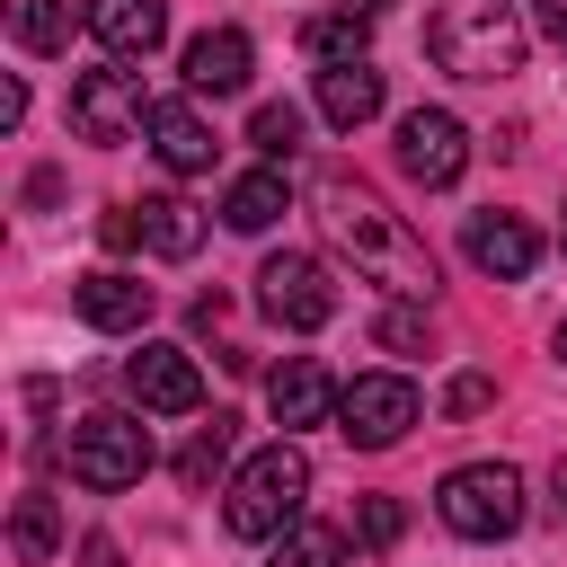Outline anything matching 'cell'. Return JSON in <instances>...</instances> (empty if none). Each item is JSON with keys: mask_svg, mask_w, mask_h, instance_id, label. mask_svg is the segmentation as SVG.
<instances>
[{"mask_svg": "<svg viewBox=\"0 0 567 567\" xmlns=\"http://www.w3.org/2000/svg\"><path fill=\"white\" fill-rule=\"evenodd\" d=\"M71 301H80V319H89L97 337H133V328L151 319V284H142V275H124V266L80 275V284H71Z\"/></svg>", "mask_w": 567, "mask_h": 567, "instance_id": "obj_12", "label": "cell"}, {"mask_svg": "<svg viewBox=\"0 0 567 567\" xmlns=\"http://www.w3.org/2000/svg\"><path fill=\"white\" fill-rule=\"evenodd\" d=\"M487 399H496V390H487V372H461V381L443 390V408H452V416H478Z\"/></svg>", "mask_w": 567, "mask_h": 567, "instance_id": "obj_28", "label": "cell"}, {"mask_svg": "<svg viewBox=\"0 0 567 567\" xmlns=\"http://www.w3.org/2000/svg\"><path fill=\"white\" fill-rule=\"evenodd\" d=\"M549 514H558V523H567V461H558V470H549Z\"/></svg>", "mask_w": 567, "mask_h": 567, "instance_id": "obj_31", "label": "cell"}, {"mask_svg": "<svg viewBox=\"0 0 567 567\" xmlns=\"http://www.w3.org/2000/svg\"><path fill=\"white\" fill-rule=\"evenodd\" d=\"M416 416H425V399H416L408 372H354V381L337 390V434H346L354 452H390Z\"/></svg>", "mask_w": 567, "mask_h": 567, "instance_id": "obj_6", "label": "cell"}, {"mask_svg": "<svg viewBox=\"0 0 567 567\" xmlns=\"http://www.w3.org/2000/svg\"><path fill=\"white\" fill-rule=\"evenodd\" d=\"M221 470H230V416H213V425H204V434H195V443L177 452V478H186L195 496H204V487H213Z\"/></svg>", "mask_w": 567, "mask_h": 567, "instance_id": "obj_24", "label": "cell"}, {"mask_svg": "<svg viewBox=\"0 0 567 567\" xmlns=\"http://www.w3.org/2000/svg\"><path fill=\"white\" fill-rule=\"evenodd\" d=\"M549 346H558V363H567V319H558V337H549Z\"/></svg>", "mask_w": 567, "mask_h": 567, "instance_id": "obj_32", "label": "cell"}, {"mask_svg": "<svg viewBox=\"0 0 567 567\" xmlns=\"http://www.w3.org/2000/svg\"><path fill=\"white\" fill-rule=\"evenodd\" d=\"M257 310H266L275 328L310 337V328H328V319H337V284H328V266H319V257L284 248V257H266V266H257Z\"/></svg>", "mask_w": 567, "mask_h": 567, "instance_id": "obj_7", "label": "cell"}, {"mask_svg": "<svg viewBox=\"0 0 567 567\" xmlns=\"http://www.w3.org/2000/svg\"><path fill=\"white\" fill-rule=\"evenodd\" d=\"M372 337H381L390 354H416V346H425V301H399V310H381V319H372Z\"/></svg>", "mask_w": 567, "mask_h": 567, "instance_id": "obj_26", "label": "cell"}, {"mask_svg": "<svg viewBox=\"0 0 567 567\" xmlns=\"http://www.w3.org/2000/svg\"><path fill=\"white\" fill-rule=\"evenodd\" d=\"M523 44H532V27L505 0H443L425 18V53L452 80H505V71H523Z\"/></svg>", "mask_w": 567, "mask_h": 567, "instance_id": "obj_3", "label": "cell"}, {"mask_svg": "<svg viewBox=\"0 0 567 567\" xmlns=\"http://www.w3.org/2000/svg\"><path fill=\"white\" fill-rule=\"evenodd\" d=\"M80 18H89V35H97L115 62H142V53L168 44V0H89Z\"/></svg>", "mask_w": 567, "mask_h": 567, "instance_id": "obj_13", "label": "cell"}, {"mask_svg": "<svg viewBox=\"0 0 567 567\" xmlns=\"http://www.w3.org/2000/svg\"><path fill=\"white\" fill-rule=\"evenodd\" d=\"M354 9H381V0H354Z\"/></svg>", "mask_w": 567, "mask_h": 567, "instance_id": "obj_33", "label": "cell"}, {"mask_svg": "<svg viewBox=\"0 0 567 567\" xmlns=\"http://www.w3.org/2000/svg\"><path fill=\"white\" fill-rule=\"evenodd\" d=\"M248 142H257L266 159H292V151H301V106H284V97H266V106L248 115Z\"/></svg>", "mask_w": 567, "mask_h": 567, "instance_id": "obj_25", "label": "cell"}, {"mask_svg": "<svg viewBox=\"0 0 567 567\" xmlns=\"http://www.w3.org/2000/svg\"><path fill=\"white\" fill-rule=\"evenodd\" d=\"M266 567H346V532L337 523H292Z\"/></svg>", "mask_w": 567, "mask_h": 567, "instance_id": "obj_23", "label": "cell"}, {"mask_svg": "<svg viewBox=\"0 0 567 567\" xmlns=\"http://www.w3.org/2000/svg\"><path fill=\"white\" fill-rule=\"evenodd\" d=\"M434 514L461 540H505V532H523V470L514 461H461V470H443Z\"/></svg>", "mask_w": 567, "mask_h": 567, "instance_id": "obj_4", "label": "cell"}, {"mask_svg": "<svg viewBox=\"0 0 567 567\" xmlns=\"http://www.w3.org/2000/svg\"><path fill=\"white\" fill-rule=\"evenodd\" d=\"M151 151H159V168H168V177H204L221 142H213V124H204L186 97H168V106H151Z\"/></svg>", "mask_w": 567, "mask_h": 567, "instance_id": "obj_15", "label": "cell"}, {"mask_svg": "<svg viewBox=\"0 0 567 567\" xmlns=\"http://www.w3.org/2000/svg\"><path fill=\"white\" fill-rule=\"evenodd\" d=\"M310 213H319L328 248H337L363 284H381L390 301H434V257H425V239H416L354 168H319V177H310Z\"/></svg>", "mask_w": 567, "mask_h": 567, "instance_id": "obj_1", "label": "cell"}, {"mask_svg": "<svg viewBox=\"0 0 567 567\" xmlns=\"http://www.w3.org/2000/svg\"><path fill=\"white\" fill-rule=\"evenodd\" d=\"M9 549H18V567H44V558L62 549V514H53V496H18V514H9Z\"/></svg>", "mask_w": 567, "mask_h": 567, "instance_id": "obj_21", "label": "cell"}, {"mask_svg": "<svg viewBox=\"0 0 567 567\" xmlns=\"http://www.w3.org/2000/svg\"><path fill=\"white\" fill-rule=\"evenodd\" d=\"M275 213H284V168L230 177V195H221V221H230V230H275Z\"/></svg>", "mask_w": 567, "mask_h": 567, "instance_id": "obj_20", "label": "cell"}, {"mask_svg": "<svg viewBox=\"0 0 567 567\" xmlns=\"http://www.w3.org/2000/svg\"><path fill=\"white\" fill-rule=\"evenodd\" d=\"M142 248L151 257H195L204 248V213L177 195H142Z\"/></svg>", "mask_w": 567, "mask_h": 567, "instance_id": "obj_18", "label": "cell"}, {"mask_svg": "<svg viewBox=\"0 0 567 567\" xmlns=\"http://www.w3.org/2000/svg\"><path fill=\"white\" fill-rule=\"evenodd\" d=\"M532 35H549L567 53V0H532Z\"/></svg>", "mask_w": 567, "mask_h": 567, "instance_id": "obj_29", "label": "cell"}, {"mask_svg": "<svg viewBox=\"0 0 567 567\" xmlns=\"http://www.w3.org/2000/svg\"><path fill=\"white\" fill-rule=\"evenodd\" d=\"M558 239H567V221H558Z\"/></svg>", "mask_w": 567, "mask_h": 567, "instance_id": "obj_34", "label": "cell"}, {"mask_svg": "<svg viewBox=\"0 0 567 567\" xmlns=\"http://www.w3.org/2000/svg\"><path fill=\"white\" fill-rule=\"evenodd\" d=\"M301 505H310V452L292 434H275L266 452H248L230 470V487H221V523L239 540H284L301 523Z\"/></svg>", "mask_w": 567, "mask_h": 567, "instance_id": "obj_2", "label": "cell"}, {"mask_svg": "<svg viewBox=\"0 0 567 567\" xmlns=\"http://www.w3.org/2000/svg\"><path fill=\"white\" fill-rule=\"evenodd\" d=\"M71 133L80 142H133L151 133V97H142V71H80L71 80Z\"/></svg>", "mask_w": 567, "mask_h": 567, "instance_id": "obj_8", "label": "cell"}, {"mask_svg": "<svg viewBox=\"0 0 567 567\" xmlns=\"http://www.w3.org/2000/svg\"><path fill=\"white\" fill-rule=\"evenodd\" d=\"M354 532H363V549H390V540L408 532V514H399V496H363V505H354Z\"/></svg>", "mask_w": 567, "mask_h": 567, "instance_id": "obj_27", "label": "cell"}, {"mask_svg": "<svg viewBox=\"0 0 567 567\" xmlns=\"http://www.w3.org/2000/svg\"><path fill=\"white\" fill-rule=\"evenodd\" d=\"M266 408H275V425L284 434H301V425H319V416H337V381L310 363V354H292L275 381H266Z\"/></svg>", "mask_w": 567, "mask_h": 567, "instance_id": "obj_17", "label": "cell"}, {"mask_svg": "<svg viewBox=\"0 0 567 567\" xmlns=\"http://www.w3.org/2000/svg\"><path fill=\"white\" fill-rule=\"evenodd\" d=\"M80 567H124V549H115L106 532H89V540H80Z\"/></svg>", "mask_w": 567, "mask_h": 567, "instance_id": "obj_30", "label": "cell"}, {"mask_svg": "<svg viewBox=\"0 0 567 567\" xmlns=\"http://www.w3.org/2000/svg\"><path fill=\"white\" fill-rule=\"evenodd\" d=\"M248 71H257V44H248L239 27H204V35L186 44V89H195V97H239Z\"/></svg>", "mask_w": 567, "mask_h": 567, "instance_id": "obj_14", "label": "cell"}, {"mask_svg": "<svg viewBox=\"0 0 567 567\" xmlns=\"http://www.w3.org/2000/svg\"><path fill=\"white\" fill-rule=\"evenodd\" d=\"M62 461H71V478H80L89 496L142 487V470H151V425H142V416H124V408H97V416H80V425H71Z\"/></svg>", "mask_w": 567, "mask_h": 567, "instance_id": "obj_5", "label": "cell"}, {"mask_svg": "<svg viewBox=\"0 0 567 567\" xmlns=\"http://www.w3.org/2000/svg\"><path fill=\"white\" fill-rule=\"evenodd\" d=\"M124 390L142 399V416H195L204 408V372H195L186 346H142L124 363Z\"/></svg>", "mask_w": 567, "mask_h": 567, "instance_id": "obj_10", "label": "cell"}, {"mask_svg": "<svg viewBox=\"0 0 567 567\" xmlns=\"http://www.w3.org/2000/svg\"><path fill=\"white\" fill-rule=\"evenodd\" d=\"M399 168H408L425 195L461 186V168H470V124H461L452 106H408V115H399Z\"/></svg>", "mask_w": 567, "mask_h": 567, "instance_id": "obj_9", "label": "cell"}, {"mask_svg": "<svg viewBox=\"0 0 567 567\" xmlns=\"http://www.w3.org/2000/svg\"><path fill=\"white\" fill-rule=\"evenodd\" d=\"M363 44H372V9H328V18L301 27L310 62H363Z\"/></svg>", "mask_w": 567, "mask_h": 567, "instance_id": "obj_19", "label": "cell"}, {"mask_svg": "<svg viewBox=\"0 0 567 567\" xmlns=\"http://www.w3.org/2000/svg\"><path fill=\"white\" fill-rule=\"evenodd\" d=\"M381 71L372 62H319V115L337 124V133H363L372 115H381Z\"/></svg>", "mask_w": 567, "mask_h": 567, "instance_id": "obj_16", "label": "cell"}, {"mask_svg": "<svg viewBox=\"0 0 567 567\" xmlns=\"http://www.w3.org/2000/svg\"><path fill=\"white\" fill-rule=\"evenodd\" d=\"M461 248H470V266L496 275V284H523V275L540 266V230H532L523 213H470V221H461Z\"/></svg>", "mask_w": 567, "mask_h": 567, "instance_id": "obj_11", "label": "cell"}, {"mask_svg": "<svg viewBox=\"0 0 567 567\" xmlns=\"http://www.w3.org/2000/svg\"><path fill=\"white\" fill-rule=\"evenodd\" d=\"M71 27H89V18H71V0H18V44L27 53H71Z\"/></svg>", "mask_w": 567, "mask_h": 567, "instance_id": "obj_22", "label": "cell"}]
</instances>
